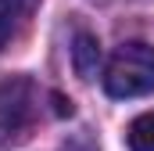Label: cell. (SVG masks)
<instances>
[{
	"label": "cell",
	"instance_id": "2",
	"mask_svg": "<svg viewBox=\"0 0 154 151\" xmlns=\"http://www.w3.org/2000/svg\"><path fill=\"white\" fill-rule=\"evenodd\" d=\"M39 115V86L29 76L0 79V148H14L29 137Z\"/></svg>",
	"mask_w": 154,
	"mask_h": 151
},
{
	"label": "cell",
	"instance_id": "4",
	"mask_svg": "<svg viewBox=\"0 0 154 151\" xmlns=\"http://www.w3.org/2000/svg\"><path fill=\"white\" fill-rule=\"evenodd\" d=\"M125 144H129V151H154V112H143L129 122Z\"/></svg>",
	"mask_w": 154,
	"mask_h": 151
},
{
	"label": "cell",
	"instance_id": "3",
	"mask_svg": "<svg viewBox=\"0 0 154 151\" xmlns=\"http://www.w3.org/2000/svg\"><path fill=\"white\" fill-rule=\"evenodd\" d=\"M32 4H36V0H0V50L11 43L18 22L25 18V11H29Z\"/></svg>",
	"mask_w": 154,
	"mask_h": 151
},
{
	"label": "cell",
	"instance_id": "1",
	"mask_svg": "<svg viewBox=\"0 0 154 151\" xmlns=\"http://www.w3.org/2000/svg\"><path fill=\"white\" fill-rule=\"evenodd\" d=\"M104 90L111 97H143L154 90V47L143 40L122 43L108 69H104Z\"/></svg>",
	"mask_w": 154,
	"mask_h": 151
},
{
	"label": "cell",
	"instance_id": "5",
	"mask_svg": "<svg viewBox=\"0 0 154 151\" xmlns=\"http://www.w3.org/2000/svg\"><path fill=\"white\" fill-rule=\"evenodd\" d=\"M72 54H75V69H79L82 79H90V76L97 72V65H100V43L93 36L82 33V36L75 40V50H72Z\"/></svg>",
	"mask_w": 154,
	"mask_h": 151
},
{
	"label": "cell",
	"instance_id": "6",
	"mask_svg": "<svg viewBox=\"0 0 154 151\" xmlns=\"http://www.w3.org/2000/svg\"><path fill=\"white\" fill-rule=\"evenodd\" d=\"M97 4H104V0H97Z\"/></svg>",
	"mask_w": 154,
	"mask_h": 151
}]
</instances>
